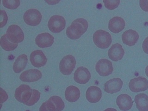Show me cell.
Instances as JSON below:
<instances>
[{"label": "cell", "mask_w": 148, "mask_h": 111, "mask_svg": "<svg viewBox=\"0 0 148 111\" xmlns=\"http://www.w3.org/2000/svg\"><path fill=\"white\" fill-rule=\"evenodd\" d=\"M88 24L85 19L77 18L72 22L71 25L67 28L66 35L70 39L75 40L80 38L88 30Z\"/></svg>", "instance_id": "cell-1"}, {"label": "cell", "mask_w": 148, "mask_h": 111, "mask_svg": "<svg viewBox=\"0 0 148 111\" xmlns=\"http://www.w3.org/2000/svg\"><path fill=\"white\" fill-rule=\"evenodd\" d=\"M93 41L98 47L101 49H106L111 45L112 38L108 32L104 30L96 31L93 35Z\"/></svg>", "instance_id": "cell-2"}, {"label": "cell", "mask_w": 148, "mask_h": 111, "mask_svg": "<svg viewBox=\"0 0 148 111\" xmlns=\"http://www.w3.org/2000/svg\"><path fill=\"white\" fill-rule=\"evenodd\" d=\"M65 108L64 102L59 96H53L42 104L40 111H61Z\"/></svg>", "instance_id": "cell-3"}, {"label": "cell", "mask_w": 148, "mask_h": 111, "mask_svg": "<svg viewBox=\"0 0 148 111\" xmlns=\"http://www.w3.org/2000/svg\"><path fill=\"white\" fill-rule=\"evenodd\" d=\"M7 38L11 42L15 44L22 42L24 39V34L22 29L17 25H12L6 32Z\"/></svg>", "instance_id": "cell-4"}, {"label": "cell", "mask_w": 148, "mask_h": 111, "mask_svg": "<svg viewBox=\"0 0 148 111\" xmlns=\"http://www.w3.org/2000/svg\"><path fill=\"white\" fill-rule=\"evenodd\" d=\"M76 63L75 58L73 56H65L60 61L59 70L64 75H69L75 68Z\"/></svg>", "instance_id": "cell-5"}, {"label": "cell", "mask_w": 148, "mask_h": 111, "mask_svg": "<svg viewBox=\"0 0 148 111\" xmlns=\"http://www.w3.org/2000/svg\"><path fill=\"white\" fill-rule=\"evenodd\" d=\"M66 26V21L62 16L55 15L50 18L48 27L50 31L53 33H59L64 30Z\"/></svg>", "instance_id": "cell-6"}, {"label": "cell", "mask_w": 148, "mask_h": 111, "mask_svg": "<svg viewBox=\"0 0 148 111\" xmlns=\"http://www.w3.org/2000/svg\"><path fill=\"white\" fill-rule=\"evenodd\" d=\"M42 18L40 12L36 9H28L25 13L23 18L28 25L35 27L40 23Z\"/></svg>", "instance_id": "cell-7"}, {"label": "cell", "mask_w": 148, "mask_h": 111, "mask_svg": "<svg viewBox=\"0 0 148 111\" xmlns=\"http://www.w3.org/2000/svg\"><path fill=\"white\" fill-rule=\"evenodd\" d=\"M32 94L31 88L26 84H22L16 88L14 97L17 101L25 104L31 98Z\"/></svg>", "instance_id": "cell-8"}, {"label": "cell", "mask_w": 148, "mask_h": 111, "mask_svg": "<svg viewBox=\"0 0 148 111\" xmlns=\"http://www.w3.org/2000/svg\"><path fill=\"white\" fill-rule=\"evenodd\" d=\"M129 87L131 91L134 92L145 91L148 89V81L142 76L134 78L130 82Z\"/></svg>", "instance_id": "cell-9"}, {"label": "cell", "mask_w": 148, "mask_h": 111, "mask_svg": "<svg viewBox=\"0 0 148 111\" xmlns=\"http://www.w3.org/2000/svg\"><path fill=\"white\" fill-rule=\"evenodd\" d=\"M95 69L100 76H108L112 74L113 72L112 62L108 59H100L96 63Z\"/></svg>", "instance_id": "cell-10"}, {"label": "cell", "mask_w": 148, "mask_h": 111, "mask_svg": "<svg viewBox=\"0 0 148 111\" xmlns=\"http://www.w3.org/2000/svg\"><path fill=\"white\" fill-rule=\"evenodd\" d=\"M91 78V75L88 69L83 66L78 67L74 73V81L80 84L88 83Z\"/></svg>", "instance_id": "cell-11"}, {"label": "cell", "mask_w": 148, "mask_h": 111, "mask_svg": "<svg viewBox=\"0 0 148 111\" xmlns=\"http://www.w3.org/2000/svg\"><path fill=\"white\" fill-rule=\"evenodd\" d=\"M30 61L32 66L36 68H40L46 64L47 58L43 51L36 50L32 52L30 55Z\"/></svg>", "instance_id": "cell-12"}, {"label": "cell", "mask_w": 148, "mask_h": 111, "mask_svg": "<svg viewBox=\"0 0 148 111\" xmlns=\"http://www.w3.org/2000/svg\"><path fill=\"white\" fill-rule=\"evenodd\" d=\"M40 71L37 69H30L21 74L20 80L23 82H37L42 77Z\"/></svg>", "instance_id": "cell-13"}, {"label": "cell", "mask_w": 148, "mask_h": 111, "mask_svg": "<svg viewBox=\"0 0 148 111\" xmlns=\"http://www.w3.org/2000/svg\"><path fill=\"white\" fill-rule=\"evenodd\" d=\"M54 41V38L48 32H45L37 35L35 43L41 48L49 47L52 46Z\"/></svg>", "instance_id": "cell-14"}, {"label": "cell", "mask_w": 148, "mask_h": 111, "mask_svg": "<svg viewBox=\"0 0 148 111\" xmlns=\"http://www.w3.org/2000/svg\"><path fill=\"white\" fill-rule=\"evenodd\" d=\"M123 82L119 78H115L109 80L104 84V90L109 94H114L120 91Z\"/></svg>", "instance_id": "cell-15"}, {"label": "cell", "mask_w": 148, "mask_h": 111, "mask_svg": "<svg viewBox=\"0 0 148 111\" xmlns=\"http://www.w3.org/2000/svg\"><path fill=\"white\" fill-rule=\"evenodd\" d=\"M125 55V51L119 43L114 44L108 51L109 58L113 61L117 62L122 59Z\"/></svg>", "instance_id": "cell-16"}, {"label": "cell", "mask_w": 148, "mask_h": 111, "mask_svg": "<svg viewBox=\"0 0 148 111\" xmlns=\"http://www.w3.org/2000/svg\"><path fill=\"white\" fill-rule=\"evenodd\" d=\"M125 22L122 18L116 16L111 18L109 21L108 29L114 34H119L124 30Z\"/></svg>", "instance_id": "cell-17"}, {"label": "cell", "mask_w": 148, "mask_h": 111, "mask_svg": "<svg viewBox=\"0 0 148 111\" xmlns=\"http://www.w3.org/2000/svg\"><path fill=\"white\" fill-rule=\"evenodd\" d=\"M101 90L99 87L95 86L88 88L86 93V99L90 103H97L101 100Z\"/></svg>", "instance_id": "cell-18"}, {"label": "cell", "mask_w": 148, "mask_h": 111, "mask_svg": "<svg viewBox=\"0 0 148 111\" xmlns=\"http://www.w3.org/2000/svg\"><path fill=\"white\" fill-rule=\"evenodd\" d=\"M116 103L121 111H128L133 106V101L131 96L127 94H121L117 97Z\"/></svg>", "instance_id": "cell-19"}, {"label": "cell", "mask_w": 148, "mask_h": 111, "mask_svg": "<svg viewBox=\"0 0 148 111\" xmlns=\"http://www.w3.org/2000/svg\"><path fill=\"white\" fill-rule=\"evenodd\" d=\"M139 34L136 31L130 29L123 34L122 39L124 44L129 46L136 45L139 39Z\"/></svg>", "instance_id": "cell-20"}, {"label": "cell", "mask_w": 148, "mask_h": 111, "mask_svg": "<svg viewBox=\"0 0 148 111\" xmlns=\"http://www.w3.org/2000/svg\"><path fill=\"white\" fill-rule=\"evenodd\" d=\"M80 91L77 87L70 86L67 87L65 92V97L69 102H75L78 100L80 97Z\"/></svg>", "instance_id": "cell-21"}, {"label": "cell", "mask_w": 148, "mask_h": 111, "mask_svg": "<svg viewBox=\"0 0 148 111\" xmlns=\"http://www.w3.org/2000/svg\"><path fill=\"white\" fill-rule=\"evenodd\" d=\"M28 62L27 56L25 54L19 56L13 64V71L15 73H20L25 69Z\"/></svg>", "instance_id": "cell-22"}, {"label": "cell", "mask_w": 148, "mask_h": 111, "mask_svg": "<svg viewBox=\"0 0 148 111\" xmlns=\"http://www.w3.org/2000/svg\"><path fill=\"white\" fill-rule=\"evenodd\" d=\"M135 101L136 108L140 111H148V96L145 94L136 95Z\"/></svg>", "instance_id": "cell-23"}, {"label": "cell", "mask_w": 148, "mask_h": 111, "mask_svg": "<svg viewBox=\"0 0 148 111\" xmlns=\"http://www.w3.org/2000/svg\"><path fill=\"white\" fill-rule=\"evenodd\" d=\"M1 46L5 51H14L17 47L18 44L12 43L8 39L6 34L4 35L1 38Z\"/></svg>", "instance_id": "cell-24"}, {"label": "cell", "mask_w": 148, "mask_h": 111, "mask_svg": "<svg viewBox=\"0 0 148 111\" xmlns=\"http://www.w3.org/2000/svg\"><path fill=\"white\" fill-rule=\"evenodd\" d=\"M4 7L8 9L14 10L20 6V0H2Z\"/></svg>", "instance_id": "cell-25"}, {"label": "cell", "mask_w": 148, "mask_h": 111, "mask_svg": "<svg viewBox=\"0 0 148 111\" xmlns=\"http://www.w3.org/2000/svg\"><path fill=\"white\" fill-rule=\"evenodd\" d=\"M40 97V92L38 90L32 89V94L31 98L29 101L25 103V105L28 106H32L36 104L39 101Z\"/></svg>", "instance_id": "cell-26"}, {"label": "cell", "mask_w": 148, "mask_h": 111, "mask_svg": "<svg viewBox=\"0 0 148 111\" xmlns=\"http://www.w3.org/2000/svg\"><path fill=\"white\" fill-rule=\"evenodd\" d=\"M103 1L105 7L110 10L117 8L120 4V0H103Z\"/></svg>", "instance_id": "cell-27"}, {"label": "cell", "mask_w": 148, "mask_h": 111, "mask_svg": "<svg viewBox=\"0 0 148 111\" xmlns=\"http://www.w3.org/2000/svg\"><path fill=\"white\" fill-rule=\"evenodd\" d=\"M8 20V17L5 11L1 10V28L5 26Z\"/></svg>", "instance_id": "cell-28"}, {"label": "cell", "mask_w": 148, "mask_h": 111, "mask_svg": "<svg viewBox=\"0 0 148 111\" xmlns=\"http://www.w3.org/2000/svg\"><path fill=\"white\" fill-rule=\"evenodd\" d=\"M139 5L143 10L148 12V0H140Z\"/></svg>", "instance_id": "cell-29"}, {"label": "cell", "mask_w": 148, "mask_h": 111, "mask_svg": "<svg viewBox=\"0 0 148 111\" xmlns=\"http://www.w3.org/2000/svg\"><path fill=\"white\" fill-rule=\"evenodd\" d=\"M142 47L144 52L148 54V37L143 41Z\"/></svg>", "instance_id": "cell-30"}, {"label": "cell", "mask_w": 148, "mask_h": 111, "mask_svg": "<svg viewBox=\"0 0 148 111\" xmlns=\"http://www.w3.org/2000/svg\"><path fill=\"white\" fill-rule=\"evenodd\" d=\"M46 3L50 5H54L59 3L61 0H45Z\"/></svg>", "instance_id": "cell-31"}, {"label": "cell", "mask_w": 148, "mask_h": 111, "mask_svg": "<svg viewBox=\"0 0 148 111\" xmlns=\"http://www.w3.org/2000/svg\"><path fill=\"white\" fill-rule=\"evenodd\" d=\"M145 72L146 75H147V77H148V65L147 67H146Z\"/></svg>", "instance_id": "cell-32"}]
</instances>
